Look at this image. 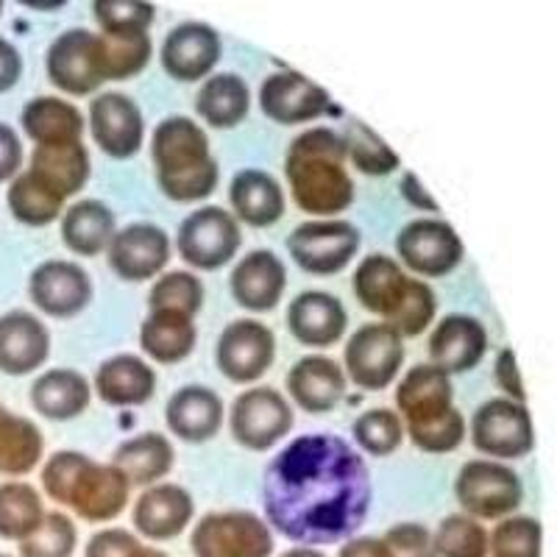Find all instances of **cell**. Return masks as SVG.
<instances>
[{"instance_id": "obj_15", "label": "cell", "mask_w": 557, "mask_h": 557, "mask_svg": "<svg viewBox=\"0 0 557 557\" xmlns=\"http://www.w3.org/2000/svg\"><path fill=\"white\" fill-rule=\"evenodd\" d=\"M89 132L103 153L112 159H128L143 148V112L123 92H101L89 103Z\"/></svg>"}, {"instance_id": "obj_14", "label": "cell", "mask_w": 557, "mask_h": 557, "mask_svg": "<svg viewBox=\"0 0 557 557\" xmlns=\"http://www.w3.org/2000/svg\"><path fill=\"white\" fill-rule=\"evenodd\" d=\"M128 491H132V482L117 466L87 460L73 487H70L64 507H70L89 524H103V521L117 519L126 510Z\"/></svg>"}, {"instance_id": "obj_34", "label": "cell", "mask_w": 557, "mask_h": 557, "mask_svg": "<svg viewBox=\"0 0 557 557\" xmlns=\"http://www.w3.org/2000/svg\"><path fill=\"white\" fill-rule=\"evenodd\" d=\"M89 382L73 368H51L32 385V405L51 421H70L89 407Z\"/></svg>"}, {"instance_id": "obj_24", "label": "cell", "mask_w": 557, "mask_h": 557, "mask_svg": "<svg viewBox=\"0 0 557 557\" xmlns=\"http://www.w3.org/2000/svg\"><path fill=\"white\" fill-rule=\"evenodd\" d=\"M348 315L341 298L321 290H307L290 301L287 330L298 343L312 348L335 346L346 335Z\"/></svg>"}, {"instance_id": "obj_5", "label": "cell", "mask_w": 557, "mask_h": 557, "mask_svg": "<svg viewBox=\"0 0 557 557\" xmlns=\"http://www.w3.org/2000/svg\"><path fill=\"white\" fill-rule=\"evenodd\" d=\"M196 557H271L273 532L257 513H207L190 535Z\"/></svg>"}, {"instance_id": "obj_42", "label": "cell", "mask_w": 557, "mask_h": 557, "mask_svg": "<svg viewBox=\"0 0 557 557\" xmlns=\"http://www.w3.org/2000/svg\"><path fill=\"white\" fill-rule=\"evenodd\" d=\"M487 552L494 557H544V524L535 516H507L487 532Z\"/></svg>"}, {"instance_id": "obj_18", "label": "cell", "mask_w": 557, "mask_h": 557, "mask_svg": "<svg viewBox=\"0 0 557 557\" xmlns=\"http://www.w3.org/2000/svg\"><path fill=\"white\" fill-rule=\"evenodd\" d=\"M260 107L265 117L282 123V126H298L321 117L332 107L326 89L312 84L296 70H282L262 82Z\"/></svg>"}, {"instance_id": "obj_25", "label": "cell", "mask_w": 557, "mask_h": 557, "mask_svg": "<svg viewBox=\"0 0 557 557\" xmlns=\"http://www.w3.org/2000/svg\"><path fill=\"white\" fill-rule=\"evenodd\" d=\"M51 355V335L32 312L0 315V371L12 376L32 374Z\"/></svg>"}, {"instance_id": "obj_47", "label": "cell", "mask_w": 557, "mask_h": 557, "mask_svg": "<svg viewBox=\"0 0 557 557\" xmlns=\"http://www.w3.org/2000/svg\"><path fill=\"white\" fill-rule=\"evenodd\" d=\"M346 148L351 165L366 176H387L399 168V157L376 137L366 123H355L346 134Z\"/></svg>"}, {"instance_id": "obj_4", "label": "cell", "mask_w": 557, "mask_h": 557, "mask_svg": "<svg viewBox=\"0 0 557 557\" xmlns=\"http://www.w3.org/2000/svg\"><path fill=\"white\" fill-rule=\"evenodd\" d=\"M457 505L476 521L513 516L524 502V485L513 469L494 460H469L455 480Z\"/></svg>"}, {"instance_id": "obj_58", "label": "cell", "mask_w": 557, "mask_h": 557, "mask_svg": "<svg viewBox=\"0 0 557 557\" xmlns=\"http://www.w3.org/2000/svg\"><path fill=\"white\" fill-rule=\"evenodd\" d=\"M401 196L407 198V201L412 203V207L418 209H426V212H437V203L432 201L430 193L421 190V184H418L416 173H405V178H401Z\"/></svg>"}, {"instance_id": "obj_22", "label": "cell", "mask_w": 557, "mask_h": 557, "mask_svg": "<svg viewBox=\"0 0 557 557\" xmlns=\"http://www.w3.org/2000/svg\"><path fill=\"white\" fill-rule=\"evenodd\" d=\"M196 513V502L190 491L182 485H151L134 502V530L148 541H171L187 530Z\"/></svg>"}, {"instance_id": "obj_31", "label": "cell", "mask_w": 557, "mask_h": 557, "mask_svg": "<svg viewBox=\"0 0 557 557\" xmlns=\"http://www.w3.org/2000/svg\"><path fill=\"white\" fill-rule=\"evenodd\" d=\"M89 171H92V165H89V151L84 148V143L37 146L32 153V168H28V173H34L62 201L82 190L89 178Z\"/></svg>"}, {"instance_id": "obj_20", "label": "cell", "mask_w": 557, "mask_h": 557, "mask_svg": "<svg viewBox=\"0 0 557 557\" xmlns=\"http://www.w3.org/2000/svg\"><path fill=\"white\" fill-rule=\"evenodd\" d=\"M162 67L176 82H201L221 59V37L207 23H182L162 42Z\"/></svg>"}, {"instance_id": "obj_23", "label": "cell", "mask_w": 557, "mask_h": 557, "mask_svg": "<svg viewBox=\"0 0 557 557\" xmlns=\"http://www.w3.org/2000/svg\"><path fill=\"white\" fill-rule=\"evenodd\" d=\"M232 296L237 305L248 312H268L282 301L287 287L285 262L278 260L273 251H251L246 253L237 268L232 271Z\"/></svg>"}, {"instance_id": "obj_3", "label": "cell", "mask_w": 557, "mask_h": 557, "mask_svg": "<svg viewBox=\"0 0 557 557\" xmlns=\"http://www.w3.org/2000/svg\"><path fill=\"white\" fill-rule=\"evenodd\" d=\"M151 157L159 187L173 201H203L215 193L218 162L209 153L203 128L190 117H168L159 123Z\"/></svg>"}, {"instance_id": "obj_50", "label": "cell", "mask_w": 557, "mask_h": 557, "mask_svg": "<svg viewBox=\"0 0 557 557\" xmlns=\"http://www.w3.org/2000/svg\"><path fill=\"white\" fill-rule=\"evenodd\" d=\"M87 460H89L87 455L73 449L57 451V455L48 457V462H45V469H42V487H45V494H48V499H53L57 505H67L70 487H73L78 471L84 469V462Z\"/></svg>"}, {"instance_id": "obj_43", "label": "cell", "mask_w": 557, "mask_h": 557, "mask_svg": "<svg viewBox=\"0 0 557 557\" xmlns=\"http://www.w3.org/2000/svg\"><path fill=\"white\" fill-rule=\"evenodd\" d=\"M151 312H176V315L196 318L203 307L201 278L190 271H171L157 278L148 296Z\"/></svg>"}, {"instance_id": "obj_1", "label": "cell", "mask_w": 557, "mask_h": 557, "mask_svg": "<svg viewBox=\"0 0 557 557\" xmlns=\"http://www.w3.org/2000/svg\"><path fill=\"white\" fill-rule=\"evenodd\" d=\"M371 471L341 435H301L268 462L262 510L271 530L298 546L355 539L371 510Z\"/></svg>"}, {"instance_id": "obj_21", "label": "cell", "mask_w": 557, "mask_h": 557, "mask_svg": "<svg viewBox=\"0 0 557 557\" xmlns=\"http://www.w3.org/2000/svg\"><path fill=\"white\" fill-rule=\"evenodd\" d=\"M416 278L407 276L401 265L385 253H371L357 265L355 276H351V287L355 296L368 312L385 318L391 323L393 318L399 315L401 307L410 298Z\"/></svg>"}, {"instance_id": "obj_9", "label": "cell", "mask_w": 557, "mask_h": 557, "mask_svg": "<svg viewBox=\"0 0 557 557\" xmlns=\"http://www.w3.org/2000/svg\"><path fill=\"white\" fill-rule=\"evenodd\" d=\"M471 444L496 460H519L535 446L530 412L513 399H491L471 418Z\"/></svg>"}, {"instance_id": "obj_60", "label": "cell", "mask_w": 557, "mask_h": 557, "mask_svg": "<svg viewBox=\"0 0 557 557\" xmlns=\"http://www.w3.org/2000/svg\"><path fill=\"white\" fill-rule=\"evenodd\" d=\"M134 557H171V555L162 549H153V546H139V552Z\"/></svg>"}, {"instance_id": "obj_46", "label": "cell", "mask_w": 557, "mask_h": 557, "mask_svg": "<svg viewBox=\"0 0 557 557\" xmlns=\"http://www.w3.org/2000/svg\"><path fill=\"white\" fill-rule=\"evenodd\" d=\"M351 432H355V441L362 451L374 457H387L401 446L405 424H401V418L393 410L376 407V410L362 412L355 421V426H351Z\"/></svg>"}, {"instance_id": "obj_2", "label": "cell", "mask_w": 557, "mask_h": 557, "mask_svg": "<svg viewBox=\"0 0 557 557\" xmlns=\"http://www.w3.org/2000/svg\"><path fill=\"white\" fill-rule=\"evenodd\" d=\"M346 159V137L332 128H312L293 139L287 148L285 176L298 209L330 218L351 207L355 182L343 168Z\"/></svg>"}, {"instance_id": "obj_61", "label": "cell", "mask_w": 557, "mask_h": 557, "mask_svg": "<svg viewBox=\"0 0 557 557\" xmlns=\"http://www.w3.org/2000/svg\"><path fill=\"white\" fill-rule=\"evenodd\" d=\"M0 12H3V3H0Z\"/></svg>"}, {"instance_id": "obj_41", "label": "cell", "mask_w": 557, "mask_h": 557, "mask_svg": "<svg viewBox=\"0 0 557 557\" xmlns=\"http://www.w3.org/2000/svg\"><path fill=\"white\" fill-rule=\"evenodd\" d=\"M9 209L20 223L26 226H48L62 215V198L51 193L34 173L14 176L9 184Z\"/></svg>"}, {"instance_id": "obj_8", "label": "cell", "mask_w": 557, "mask_h": 557, "mask_svg": "<svg viewBox=\"0 0 557 557\" xmlns=\"http://www.w3.org/2000/svg\"><path fill=\"white\" fill-rule=\"evenodd\" d=\"M287 248L301 271L332 276L355 260L360 248V232L348 221H310L293 228Z\"/></svg>"}, {"instance_id": "obj_44", "label": "cell", "mask_w": 557, "mask_h": 557, "mask_svg": "<svg viewBox=\"0 0 557 557\" xmlns=\"http://www.w3.org/2000/svg\"><path fill=\"white\" fill-rule=\"evenodd\" d=\"M437 557H487V530L466 513L446 516L432 532Z\"/></svg>"}, {"instance_id": "obj_13", "label": "cell", "mask_w": 557, "mask_h": 557, "mask_svg": "<svg viewBox=\"0 0 557 557\" xmlns=\"http://www.w3.org/2000/svg\"><path fill=\"white\" fill-rule=\"evenodd\" d=\"M401 265L424 276H446L462 260V240L446 221H412L396 235Z\"/></svg>"}, {"instance_id": "obj_30", "label": "cell", "mask_w": 557, "mask_h": 557, "mask_svg": "<svg viewBox=\"0 0 557 557\" xmlns=\"http://www.w3.org/2000/svg\"><path fill=\"white\" fill-rule=\"evenodd\" d=\"M96 391L109 407L146 405L157 391V374L139 357L117 355L101 362L96 374Z\"/></svg>"}, {"instance_id": "obj_45", "label": "cell", "mask_w": 557, "mask_h": 557, "mask_svg": "<svg viewBox=\"0 0 557 557\" xmlns=\"http://www.w3.org/2000/svg\"><path fill=\"white\" fill-rule=\"evenodd\" d=\"M78 530L67 513H45L42 524L17 544L20 557H73Z\"/></svg>"}, {"instance_id": "obj_32", "label": "cell", "mask_w": 557, "mask_h": 557, "mask_svg": "<svg viewBox=\"0 0 557 557\" xmlns=\"http://www.w3.org/2000/svg\"><path fill=\"white\" fill-rule=\"evenodd\" d=\"M23 132L37 146H64V143H82L84 117L82 109L62 101L57 96H39L26 103L20 114Z\"/></svg>"}, {"instance_id": "obj_29", "label": "cell", "mask_w": 557, "mask_h": 557, "mask_svg": "<svg viewBox=\"0 0 557 557\" xmlns=\"http://www.w3.org/2000/svg\"><path fill=\"white\" fill-rule=\"evenodd\" d=\"M228 201L235 207L237 221L248 223L253 228L273 226L285 215V193L276 178L265 171H240L232 178L228 187Z\"/></svg>"}, {"instance_id": "obj_38", "label": "cell", "mask_w": 557, "mask_h": 557, "mask_svg": "<svg viewBox=\"0 0 557 557\" xmlns=\"http://www.w3.org/2000/svg\"><path fill=\"white\" fill-rule=\"evenodd\" d=\"M42 432L28 418L0 407V474L23 476L42 460Z\"/></svg>"}, {"instance_id": "obj_48", "label": "cell", "mask_w": 557, "mask_h": 557, "mask_svg": "<svg viewBox=\"0 0 557 557\" xmlns=\"http://www.w3.org/2000/svg\"><path fill=\"white\" fill-rule=\"evenodd\" d=\"M92 14L101 23L103 34H148L157 9L137 0H98Z\"/></svg>"}, {"instance_id": "obj_35", "label": "cell", "mask_w": 557, "mask_h": 557, "mask_svg": "<svg viewBox=\"0 0 557 557\" xmlns=\"http://www.w3.org/2000/svg\"><path fill=\"white\" fill-rule=\"evenodd\" d=\"M114 237V212L103 201H76L62 215V240L70 251L96 257Z\"/></svg>"}, {"instance_id": "obj_52", "label": "cell", "mask_w": 557, "mask_h": 557, "mask_svg": "<svg viewBox=\"0 0 557 557\" xmlns=\"http://www.w3.org/2000/svg\"><path fill=\"white\" fill-rule=\"evenodd\" d=\"M382 541H385L391 557H437L435 546H432V532L416 521L391 527Z\"/></svg>"}, {"instance_id": "obj_19", "label": "cell", "mask_w": 557, "mask_h": 557, "mask_svg": "<svg viewBox=\"0 0 557 557\" xmlns=\"http://www.w3.org/2000/svg\"><path fill=\"white\" fill-rule=\"evenodd\" d=\"M396 407L405 416L407 432L430 426L451 410V376L435 362L410 368L396 387Z\"/></svg>"}, {"instance_id": "obj_51", "label": "cell", "mask_w": 557, "mask_h": 557, "mask_svg": "<svg viewBox=\"0 0 557 557\" xmlns=\"http://www.w3.org/2000/svg\"><path fill=\"white\" fill-rule=\"evenodd\" d=\"M437 310V301H435V293L432 287H426L424 282H418L412 285L410 298H407V305L401 307V312L391 321V326L399 332L401 337H418L421 332L426 330L435 318Z\"/></svg>"}, {"instance_id": "obj_39", "label": "cell", "mask_w": 557, "mask_h": 557, "mask_svg": "<svg viewBox=\"0 0 557 557\" xmlns=\"http://www.w3.org/2000/svg\"><path fill=\"white\" fill-rule=\"evenodd\" d=\"M45 519L42 496L28 482H3L0 485V539H28Z\"/></svg>"}, {"instance_id": "obj_27", "label": "cell", "mask_w": 557, "mask_h": 557, "mask_svg": "<svg viewBox=\"0 0 557 557\" xmlns=\"http://www.w3.org/2000/svg\"><path fill=\"white\" fill-rule=\"evenodd\" d=\"M290 399L307 412H330L346 396V374L332 357H301L287 374Z\"/></svg>"}, {"instance_id": "obj_53", "label": "cell", "mask_w": 557, "mask_h": 557, "mask_svg": "<svg viewBox=\"0 0 557 557\" xmlns=\"http://www.w3.org/2000/svg\"><path fill=\"white\" fill-rule=\"evenodd\" d=\"M139 539L123 527L101 530L89 539L84 557H134L139 552Z\"/></svg>"}, {"instance_id": "obj_62", "label": "cell", "mask_w": 557, "mask_h": 557, "mask_svg": "<svg viewBox=\"0 0 557 557\" xmlns=\"http://www.w3.org/2000/svg\"><path fill=\"white\" fill-rule=\"evenodd\" d=\"M0 557H12V555H0Z\"/></svg>"}, {"instance_id": "obj_11", "label": "cell", "mask_w": 557, "mask_h": 557, "mask_svg": "<svg viewBox=\"0 0 557 557\" xmlns=\"http://www.w3.org/2000/svg\"><path fill=\"white\" fill-rule=\"evenodd\" d=\"M45 67H48V78L53 87L76 98L96 92L107 82L101 59H98V34L87 32V28H70V32L59 34L48 48Z\"/></svg>"}, {"instance_id": "obj_59", "label": "cell", "mask_w": 557, "mask_h": 557, "mask_svg": "<svg viewBox=\"0 0 557 557\" xmlns=\"http://www.w3.org/2000/svg\"><path fill=\"white\" fill-rule=\"evenodd\" d=\"M282 557H326V555L318 552L315 546H296V549H287Z\"/></svg>"}, {"instance_id": "obj_6", "label": "cell", "mask_w": 557, "mask_h": 557, "mask_svg": "<svg viewBox=\"0 0 557 557\" xmlns=\"http://www.w3.org/2000/svg\"><path fill=\"white\" fill-rule=\"evenodd\" d=\"M240 223L223 207H201L184 218L178 226L176 246L182 260L201 271H218L240 248Z\"/></svg>"}, {"instance_id": "obj_57", "label": "cell", "mask_w": 557, "mask_h": 557, "mask_svg": "<svg viewBox=\"0 0 557 557\" xmlns=\"http://www.w3.org/2000/svg\"><path fill=\"white\" fill-rule=\"evenodd\" d=\"M337 557H391L382 539L374 535H355V539L343 541L341 555Z\"/></svg>"}, {"instance_id": "obj_17", "label": "cell", "mask_w": 557, "mask_h": 557, "mask_svg": "<svg viewBox=\"0 0 557 557\" xmlns=\"http://www.w3.org/2000/svg\"><path fill=\"white\" fill-rule=\"evenodd\" d=\"M28 293L45 315L73 318L89 305L92 282L76 262L48 260L34 268L32 278H28Z\"/></svg>"}, {"instance_id": "obj_54", "label": "cell", "mask_w": 557, "mask_h": 557, "mask_svg": "<svg viewBox=\"0 0 557 557\" xmlns=\"http://www.w3.org/2000/svg\"><path fill=\"white\" fill-rule=\"evenodd\" d=\"M496 382H499L502 391L510 396L513 401H519V405H524V385H521V376H519V368H516V355L513 348H502L499 357H496Z\"/></svg>"}, {"instance_id": "obj_37", "label": "cell", "mask_w": 557, "mask_h": 557, "mask_svg": "<svg viewBox=\"0 0 557 557\" xmlns=\"http://www.w3.org/2000/svg\"><path fill=\"white\" fill-rule=\"evenodd\" d=\"M251 96L240 76L235 73H221L212 76L196 96V112L212 128H235L246 121Z\"/></svg>"}, {"instance_id": "obj_56", "label": "cell", "mask_w": 557, "mask_h": 557, "mask_svg": "<svg viewBox=\"0 0 557 557\" xmlns=\"http://www.w3.org/2000/svg\"><path fill=\"white\" fill-rule=\"evenodd\" d=\"M23 76V57L9 39L0 37V92H9Z\"/></svg>"}, {"instance_id": "obj_55", "label": "cell", "mask_w": 557, "mask_h": 557, "mask_svg": "<svg viewBox=\"0 0 557 557\" xmlns=\"http://www.w3.org/2000/svg\"><path fill=\"white\" fill-rule=\"evenodd\" d=\"M23 162V143L9 123H0V182L14 178Z\"/></svg>"}, {"instance_id": "obj_36", "label": "cell", "mask_w": 557, "mask_h": 557, "mask_svg": "<svg viewBox=\"0 0 557 557\" xmlns=\"http://www.w3.org/2000/svg\"><path fill=\"white\" fill-rule=\"evenodd\" d=\"M196 323L187 315H176V312H151L143 321L139 330V343L148 357L157 362H182L184 357H190L196 348Z\"/></svg>"}, {"instance_id": "obj_26", "label": "cell", "mask_w": 557, "mask_h": 557, "mask_svg": "<svg viewBox=\"0 0 557 557\" xmlns=\"http://www.w3.org/2000/svg\"><path fill=\"white\" fill-rule=\"evenodd\" d=\"M487 351V332L471 315H446L430 337V357L446 374H466Z\"/></svg>"}, {"instance_id": "obj_7", "label": "cell", "mask_w": 557, "mask_h": 557, "mask_svg": "<svg viewBox=\"0 0 557 557\" xmlns=\"http://www.w3.org/2000/svg\"><path fill=\"white\" fill-rule=\"evenodd\" d=\"M346 374L362 391H382L405 362V337L391 323H366L346 346Z\"/></svg>"}, {"instance_id": "obj_40", "label": "cell", "mask_w": 557, "mask_h": 557, "mask_svg": "<svg viewBox=\"0 0 557 557\" xmlns=\"http://www.w3.org/2000/svg\"><path fill=\"white\" fill-rule=\"evenodd\" d=\"M153 45L148 34H98V59L107 82L139 76L151 62Z\"/></svg>"}, {"instance_id": "obj_10", "label": "cell", "mask_w": 557, "mask_h": 557, "mask_svg": "<svg viewBox=\"0 0 557 557\" xmlns=\"http://www.w3.org/2000/svg\"><path fill=\"white\" fill-rule=\"evenodd\" d=\"M232 435L251 451L276 446L293 426V410L287 399L273 387H251L232 405Z\"/></svg>"}, {"instance_id": "obj_16", "label": "cell", "mask_w": 557, "mask_h": 557, "mask_svg": "<svg viewBox=\"0 0 557 557\" xmlns=\"http://www.w3.org/2000/svg\"><path fill=\"white\" fill-rule=\"evenodd\" d=\"M109 268L126 282H146L157 276L171 260V240L165 228L153 223H132L114 232L109 243Z\"/></svg>"}, {"instance_id": "obj_33", "label": "cell", "mask_w": 557, "mask_h": 557, "mask_svg": "<svg viewBox=\"0 0 557 557\" xmlns=\"http://www.w3.org/2000/svg\"><path fill=\"white\" fill-rule=\"evenodd\" d=\"M173 460H176V451H173V444L165 435L143 432V435L128 437V441L117 446L112 466H117L132 485L151 487L162 476L171 474Z\"/></svg>"}, {"instance_id": "obj_28", "label": "cell", "mask_w": 557, "mask_h": 557, "mask_svg": "<svg viewBox=\"0 0 557 557\" xmlns=\"http://www.w3.org/2000/svg\"><path fill=\"white\" fill-rule=\"evenodd\" d=\"M168 426L178 441L203 444L215 437L223 424V401L215 391L203 385H187L176 391L168 401Z\"/></svg>"}, {"instance_id": "obj_12", "label": "cell", "mask_w": 557, "mask_h": 557, "mask_svg": "<svg viewBox=\"0 0 557 557\" xmlns=\"http://www.w3.org/2000/svg\"><path fill=\"white\" fill-rule=\"evenodd\" d=\"M273 355H276L273 332L265 323L251 321V318L228 323L223 335L218 337V371L237 385L260 380L273 366Z\"/></svg>"}, {"instance_id": "obj_49", "label": "cell", "mask_w": 557, "mask_h": 557, "mask_svg": "<svg viewBox=\"0 0 557 557\" xmlns=\"http://www.w3.org/2000/svg\"><path fill=\"white\" fill-rule=\"evenodd\" d=\"M410 437L412 444L421 451H426V455H446V451H455L466 441V418H462L457 407H451L435 424L410 430Z\"/></svg>"}]
</instances>
